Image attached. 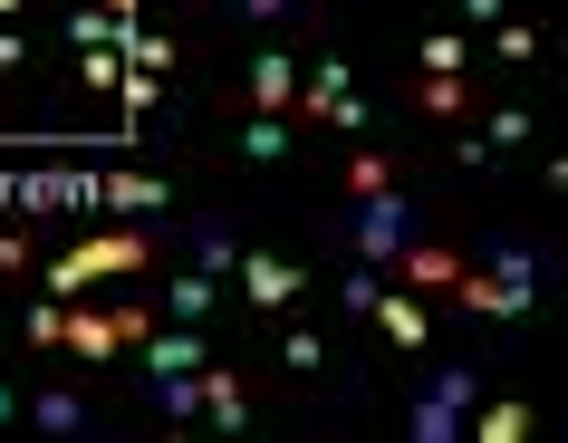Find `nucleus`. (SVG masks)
<instances>
[{
  "instance_id": "obj_1",
  "label": "nucleus",
  "mask_w": 568,
  "mask_h": 443,
  "mask_svg": "<svg viewBox=\"0 0 568 443\" xmlns=\"http://www.w3.org/2000/svg\"><path fill=\"white\" fill-rule=\"evenodd\" d=\"M145 261H154V232H88V241H68L59 261H49V299H78L97 280H135Z\"/></svg>"
},
{
  "instance_id": "obj_2",
  "label": "nucleus",
  "mask_w": 568,
  "mask_h": 443,
  "mask_svg": "<svg viewBox=\"0 0 568 443\" xmlns=\"http://www.w3.org/2000/svg\"><path fill=\"white\" fill-rule=\"evenodd\" d=\"M473 405H481V376H473V366H444V376H424L415 414H405V434H415V443H453Z\"/></svg>"
},
{
  "instance_id": "obj_3",
  "label": "nucleus",
  "mask_w": 568,
  "mask_h": 443,
  "mask_svg": "<svg viewBox=\"0 0 568 443\" xmlns=\"http://www.w3.org/2000/svg\"><path fill=\"white\" fill-rule=\"evenodd\" d=\"M347 241H357V261H366V270H386L395 251L415 241V203H405L395 183H386V193H366V203H357V222H347Z\"/></svg>"
},
{
  "instance_id": "obj_4",
  "label": "nucleus",
  "mask_w": 568,
  "mask_h": 443,
  "mask_svg": "<svg viewBox=\"0 0 568 443\" xmlns=\"http://www.w3.org/2000/svg\"><path fill=\"white\" fill-rule=\"evenodd\" d=\"M453 299L481 309V319H530V309H539V280H520V270H453Z\"/></svg>"
},
{
  "instance_id": "obj_5",
  "label": "nucleus",
  "mask_w": 568,
  "mask_h": 443,
  "mask_svg": "<svg viewBox=\"0 0 568 443\" xmlns=\"http://www.w3.org/2000/svg\"><path fill=\"white\" fill-rule=\"evenodd\" d=\"M241 97H251V117H290L300 107V59L290 49H261V59L241 68Z\"/></svg>"
},
{
  "instance_id": "obj_6",
  "label": "nucleus",
  "mask_w": 568,
  "mask_h": 443,
  "mask_svg": "<svg viewBox=\"0 0 568 443\" xmlns=\"http://www.w3.org/2000/svg\"><path fill=\"white\" fill-rule=\"evenodd\" d=\"M308 290L300 261H280V251H241V309H290Z\"/></svg>"
},
{
  "instance_id": "obj_7",
  "label": "nucleus",
  "mask_w": 568,
  "mask_h": 443,
  "mask_svg": "<svg viewBox=\"0 0 568 443\" xmlns=\"http://www.w3.org/2000/svg\"><path fill=\"white\" fill-rule=\"evenodd\" d=\"M135 356H145V376H193V366H212L203 356V328H145V338H135Z\"/></svg>"
},
{
  "instance_id": "obj_8",
  "label": "nucleus",
  "mask_w": 568,
  "mask_h": 443,
  "mask_svg": "<svg viewBox=\"0 0 568 443\" xmlns=\"http://www.w3.org/2000/svg\"><path fill=\"white\" fill-rule=\"evenodd\" d=\"M97 203L125 212V222H164V212H174V193H164V174H106V183H97Z\"/></svg>"
},
{
  "instance_id": "obj_9",
  "label": "nucleus",
  "mask_w": 568,
  "mask_h": 443,
  "mask_svg": "<svg viewBox=\"0 0 568 443\" xmlns=\"http://www.w3.org/2000/svg\"><path fill=\"white\" fill-rule=\"evenodd\" d=\"M212 309H222V280H212V270H174V280H164V319L174 328H203Z\"/></svg>"
},
{
  "instance_id": "obj_10",
  "label": "nucleus",
  "mask_w": 568,
  "mask_h": 443,
  "mask_svg": "<svg viewBox=\"0 0 568 443\" xmlns=\"http://www.w3.org/2000/svg\"><path fill=\"white\" fill-rule=\"evenodd\" d=\"M59 348H78L88 366L125 356V328H116V309H68V338H59Z\"/></svg>"
},
{
  "instance_id": "obj_11",
  "label": "nucleus",
  "mask_w": 568,
  "mask_h": 443,
  "mask_svg": "<svg viewBox=\"0 0 568 443\" xmlns=\"http://www.w3.org/2000/svg\"><path fill=\"white\" fill-rule=\"evenodd\" d=\"M366 319L386 328V338H395L405 356H415L424 338H434V319H424V299H415V290H376V309H366Z\"/></svg>"
},
{
  "instance_id": "obj_12",
  "label": "nucleus",
  "mask_w": 568,
  "mask_h": 443,
  "mask_svg": "<svg viewBox=\"0 0 568 443\" xmlns=\"http://www.w3.org/2000/svg\"><path fill=\"white\" fill-rule=\"evenodd\" d=\"M386 270H405V280H415V290H453V270H463V261H453L444 241H405V251H395Z\"/></svg>"
},
{
  "instance_id": "obj_13",
  "label": "nucleus",
  "mask_w": 568,
  "mask_h": 443,
  "mask_svg": "<svg viewBox=\"0 0 568 443\" xmlns=\"http://www.w3.org/2000/svg\"><path fill=\"white\" fill-rule=\"evenodd\" d=\"M203 414L222 424V434H241V424H251V395H241L232 366H203Z\"/></svg>"
},
{
  "instance_id": "obj_14",
  "label": "nucleus",
  "mask_w": 568,
  "mask_h": 443,
  "mask_svg": "<svg viewBox=\"0 0 568 443\" xmlns=\"http://www.w3.org/2000/svg\"><path fill=\"white\" fill-rule=\"evenodd\" d=\"M463 424H473L481 443H520V434H530V405H520V395H491V405H473Z\"/></svg>"
},
{
  "instance_id": "obj_15",
  "label": "nucleus",
  "mask_w": 568,
  "mask_h": 443,
  "mask_svg": "<svg viewBox=\"0 0 568 443\" xmlns=\"http://www.w3.org/2000/svg\"><path fill=\"white\" fill-rule=\"evenodd\" d=\"M30 424H39V434H78V424H88L78 385H39V395H30Z\"/></svg>"
},
{
  "instance_id": "obj_16",
  "label": "nucleus",
  "mask_w": 568,
  "mask_h": 443,
  "mask_svg": "<svg viewBox=\"0 0 568 443\" xmlns=\"http://www.w3.org/2000/svg\"><path fill=\"white\" fill-rule=\"evenodd\" d=\"M193 270H212V280L241 270V232H232V222H193Z\"/></svg>"
},
{
  "instance_id": "obj_17",
  "label": "nucleus",
  "mask_w": 568,
  "mask_h": 443,
  "mask_svg": "<svg viewBox=\"0 0 568 443\" xmlns=\"http://www.w3.org/2000/svg\"><path fill=\"white\" fill-rule=\"evenodd\" d=\"M145 395L174 414V424H193V414H203V366H193V376H145Z\"/></svg>"
},
{
  "instance_id": "obj_18",
  "label": "nucleus",
  "mask_w": 568,
  "mask_h": 443,
  "mask_svg": "<svg viewBox=\"0 0 568 443\" xmlns=\"http://www.w3.org/2000/svg\"><path fill=\"white\" fill-rule=\"evenodd\" d=\"M290 135H300L290 117H251V125H241V154H251V164H280V154H290Z\"/></svg>"
},
{
  "instance_id": "obj_19",
  "label": "nucleus",
  "mask_w": 568,
  "mask_h": 443,
  "mask_svg": "<svg viewBox=\"0 0 568 443\" xmlns=\"http://www.w3.org/2000/svg\"><path fill=\"white\" fill-rule=\"evenodd\" d=\"M491 59H501V68H530L539 59V30H530V20H491Z\"/></svg>"
},
{
  "instance_id": "obj_20",
  "label": "nucleus",
  "mask_w": 568,
  "mask_h": 443,
  "mask_svg": "<svg viewBox=\"0 0 568 443\" xmlns=\"http://www.w3.org/2000/svg\"><path fill=\"white\" fill-rule=\"evenodd\" d=\"M280 366H290V376H318V366H328V338H318V328H290V338H280Z\"/></svg>"
},
{
  "instance_id": "obj_21",
  "label": "nucleus",
  "mask_w": 568,
  "mask_h": 443,
  "mask_svg": "<svg viewBox=\"0 0 568 443\" xmlns=\"http://www.w3.org/2000/svg\"><path fill=\"white\" fill-rule=\"evenodd\" d=\"M78 88H125V49H78Z\"/></svg>"
},
{
  "instance_id": "obj_22",
  "label": "nucleus",
  "mask_w": 568,
  "mask_h": 443,
  "mask_svg": "<svg viewBox=\"0 0 568 443\" xmlns=\"http://www.w3.org/2000/svg\"><path fill=\"white\" fill-rule=\"evenodd\" d=\"M424 78H463V30H434V39H424Z\"/></svg>"
},
{
  "instance_id": "obj_23",
  "label": "nucleus",
  "mask_w": 568,
  "mask_h": 443,
  "mask_svg": "<svg viewBox=\"0 0 568 443\" xmlns=\"http://www.w3.org/2000/svg\"><path fill=\"white\" fill-rule=\"evenodd\" d=\"M481 145H491V154H501V145H530V107H501V117L481 125Z\"/></svg>"
},
{
  "instance_id": "obj_24",
  "label": "nucleus",
  "mask_w": 568,
  "mask_h": 443,
  "mask_svg": "<svg viewBox=\"0 0 568 443\" xmlns=\"http://www.w3.org/2000/svg\"><path fill=\"white\" fill-rule=\"evenodd\" d=\"M415 107H424V117H463V78H424Z\"/></svg>"
},
{
  "instance_id": "obj_25",
  "label": "nucleus",
  "mask_w": 568,
  "mask_h": 443,
  "mask_svg": "<svg viewBox=\"0 0 568 443\" xmlns=\"http://www.w3.org/2000/svg\"><path fill=\"white\" fill-rule=\"evenodd\" d=\"M386 154H347V193H357V203H366V193H386Z\"/></svg>"
},
{
  "instance_id": "obj_26",
  "label": "nucleus",
  "mask_w": 568,
  "mask_h": 443,
  "mask_svg": "<svg viewBox=\"0 0 568 443\" xmlns=\"http://www.w3.org/2000/svg\"><path fill=\"white\" fill-rule=\"evenodd\" d=\"M20 328H30V348H59V338H68V309H59V299H39Z\"/></svg>"
},
{
  "instance_id": "obj_27",
  "label": "nucleus",
  "mask_w": 568,
  "mask_h": 443,
  "mask_svg": "<svg viewBox=\"0 0 568 443\" xmlns=\"http://www.w3.org/2000/svg\"><path fill=\"white\" fill-rule=\"evenodd\" d=\"M20 68H30V30H20V20H0V78H20Z\"/></svg>"
},
{
  "instance_id": "obj_28",
  "label": "nucleus",
  "mask_w": 568,
  "mask_h": 443,
  "mask_svg": "<svg viewBox=\"0 0 568 443\" xmlns=\"http://www.w3.org/2000/svg\"><path fill=\"white\" fill-rule=\"evenodd\" d=\"M154 88H164V78H145V68H125V117H154Z\"/></svg>"
},
{
  "instance_id": "obj_29",
  "label": "nucleus",
  "mask_w": 568,
  "mask_h": 443,
  "mask_svg": "<svg viewBox=\"0 0 568 443\" xmlns=\"http://www.w3.org/2000/svg\"><path fill=\"white\" fill-rule=\"evenodd\" d=\"M30 261H39V251H30V232H0V280H20Z\"/></svg>"
},
{
  "instance_id": "obj_30",
  "label": "nucleus",
  "mask_w": 568,
  "mask_h": 443,
  "mask_svg": "<svg viewBox=\"0 0 568 443\" xmlns=\"http://www.w3.org/2000/svg\"><path fill=\"white\" fill-rule=\"evenodd\" d=\"M241 10H251L261 30H280V20H290V10H308V0H241Z\"/></svg>"
},
{
  "instance_id": "obj_31",
  "label": "nucleus",
  "mask_w": 568,
  "mask_h": 443,
  "mask_svg": "<svg viewBox=\"0 0 568 443\" xmlns=\"http://www.w3.org/2000/svg\"><path fill=\"white\" fill-rule=\"evenodd\" d=\"M501 10H510V0H463V20H473V30H491Z\"/></svg>"
},
{
  "instance_id": "obj_32",
  "label": "nucleus",
  "mask_w": 568,
  "mask_h": 443,
  "mask_svg": "<svg viewBox=\"0 0 568 443\" xmlns=\"http://www.w3.org/2000/svg\"><path fill=\"white\" fill-rule=\"evenodd\" d=\"M10 414H20V385H0V424H10Z\"/></svg>"
},
{
  "instance_id": "obj_33",
  "label": "nucleus",
  "mask_w": 568,
  "mask_h": 443,
  "mask_svg": "<svg viewBox=\"0 0 568 443\" xmlns=\"http://www.w3.org/2000/svg\"><path fill=\"white\" fill-rule=\"evenodd\" d=\"M88 10H125V20H135V0H88Z\"/></svg>"
}]
</instances>
